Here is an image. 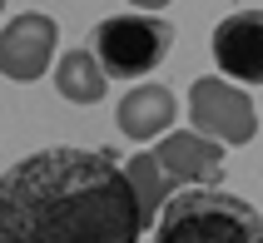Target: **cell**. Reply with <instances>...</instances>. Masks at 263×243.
<instances>
[{"label":"cell","mask_w":263,"mask_h":243,"mask_svg":"<svg viewBox=\"0 0 263 243\" xmlns=\"http://www.w3.org/2000/svg\"><path fill=\"white\" fill-rule=\"evenodd\" d=\"M174 119H179V100H174V89H164V85L124 89L119 95V109H115V129L124 139H134V144L174 134Z\"/></svg>","instance_id":"8"},{"label":"cell","mask_w":263,"mask_h":243,"mask_svg":"<svg viewBox=\"0 0 263 243\" xmlns=\"http://www.w3.org/2000/svg\"><path fill=\"white\" fill-rule=\"evenodd\" d=\"M134 10H149V15H159V10H169V0H129Z\"/></svg>","instance_id":"11"},{"label":"cell","mask_w":263,"mask_h":243,"mask_svg":"<svg viewBox=\"0 0 263 243\" xmlns=\"http://www.w3.org/2000/svg\"><path fill=\"white\" fill-rule=\"evenodd\" d=\"M55 50H60V25L45 10H20L0 25V74L15 85L40 80L55 65Z\"/></svg>","instance_id":"5"},{"label":"cell","mask_w":263,"mask_h":243,"mask_svg":"<svg viewBox=\"0 0 263 243\" xmlns=\"http://www.w3.org/2000/svg\"><path fill=\"white\" fill-rule=\"evenodd\" d=\"M214 60L234 85H263V10H234L214 25Z\"/></svg>","instance_id":"6"},{"label":"cell","mask_w":263,"mask_h":243,"mask_svg":"<svg viewBox=\"0 0 263 243\" xmlns=\"http://www.w3.org/2000/svg\"><path fill=\"white\" fill-rule=\"evenodd\" d=\"M55 89L65 95L70 104H100L104 89H109V74H104V65L95 60V50H65V55L55 60Z\"/></svg>","instance_id":"9"},{"label":"cell","mask_w":263,"mask_h":243,"mask_svg":"<svg viewBox=\"0 0 263 243\" xmlns=\"http://www.w3.org/2000/svg\"><path fill=\"white\" fill-rule=\"evenodd\" d=\"M124 174H129V184H134V199H139V214H144V229H154L164 214V203L174 199L169 189H174V179L164 174L159 154L154 149H139V154L124 164Z\"/></svg>","instance_id":"10"},{"label":"cell","mask_w":263,"mask_h":243,"mask_svg":"<svg viewBox=\"0 0 263 243\" xmlns=\"http://www.w3.org/2000/svg\"><path fill=\"white\" fill-rule=\"evenodd\" d=\"M89 50H95V60L104 65L109 80H144L174 50V25L149 10H124L89 30Z\"/></svg>","instance_id":"3"},{"label":"cell","mask_w":263,"mask_h":243,"mask_svg":"<svg viewBox=\"0 0 263 243\" xmlns=\"http://www.w3.org/2000/svg\"><path fill=\"white\" fill-rule=\"evenodd\" d=\"M189 124L219 144H249L258 134V109L249 89H238L223 74H199L189 85Z\"/></svg>","instance_id":"4"},{"label":"cell","mask_w":263,"mask_h":243,"mask_svg":"<svg viewBox=\"0 0 263 243\" xmlns=\"http://www.w3.org/2000/svg\"><path fill=\"white\" fill-rule=\"evenodd\" d=\"M129 174L100 149H40L0 174V243H139Z\"/></svg>","instance_id":"1"},{"label":"cell","mask_w":263,"mask_h":243,"mask_svg":"<svg viewBox=\"0 0 263 243\" xmlns=\"http://www.w3.org/2000/svg\"><path fill=\"white\" fill-rule=\"evenodd\" d=\"M154 243H263V214L223 189H179L154 223Z\"/></svg>","instance_id":"2"},{"label":"cell","mask_w":263,"mask_h":243,"mask_svg":"<svg viewBox=\"0 0 263 243\" xmlns=\"http://www.w3.org/2000/svg\"><path fill=\"white\" fill-rule=\"evenodd\" d=\"M159 164L164 174L184 189H214L223 174V144L199 134V129H174V134H164L159 139Z\"/></svg>","instance_id":"7"},{"label":"cell","mask_w":263,"mask_h":243,"mask_svg":"<svg viewBox=\"0 0 263 243\" xmlns=\"http://www.w3.org/2000/svg\"><path fill=\"white\" fill-rule=\"evenodd\" d=\"M0 10H5V0H0Z\"/></svg>","instance_id":"12"}]
</instances>
